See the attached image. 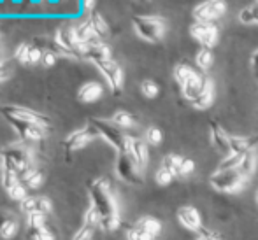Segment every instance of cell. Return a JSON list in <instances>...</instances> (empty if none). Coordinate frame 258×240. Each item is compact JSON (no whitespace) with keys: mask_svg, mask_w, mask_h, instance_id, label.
<instances>
[{"mask_svg":"<svg viewBox=\"0 0 258 240\" xmlns=\"http://www.w3.org/2000/svg\"><path fill=\"white\" fill-rule=\"evenodd\" d=\"M88 195H90V205H93L102 217L119 216L118 200L111 190V183L105 177H97L88 184Z\"/></svg>","mask_w":258,"mask_h":240,"instance_id":"1","label":"cell"},{"mask_svg":"<svg viewBox=\"0 0 258 240\" xmlns=\"http://www.w3.org/2000/svg\"><path fill=\"white\" fill-rule=\"evenodd\" d=\"M132 27L137 37L146 42H158L167 32V21L160 16H134Z\"/></svg>","mask_w":258,"mask_h":240,"instance_id":"2","label":"cell"},{"mask_svg":"<svg viewBox=\"0 0 258 240\" xmlns=\"http://www.w3.org/2000/svg\"><path fill=\"white\" fill-rule=\"evenodd\" d=\"M93 126H95L99 137L111 145L112 149H116L118 152H126L128 151V142H130V135L123 133L121 128L114 125L111 119H102V118H93L92 121Z\"/></svg>","mask_w":258,"mask_h":240,"instance_id":"3","label":"cell"},{"mask_svg":"<svg viewBox=\"0 0 258 240\" xmlns=\"http://www.w3.org/2000/svg\"><path fill=\"white\" fill-rule=\"evenodd\" d=\"M0 152H2V167H7V169L14 170L18 174L34 165V151L27 144L7 145Z\"/></svg>","mask_w":258,"mask_h":240,"instance_id":"4","label":"cell"},{"mask_svg":"<svg viewBox=\"0 0 258 240\" xmlns=\"http://www.w3.org/2000/svg\"><path fill=\"white\" fill-rule=\"evenodd\" d=\"M114 170H116V176L123 183L130 184V186H141V184H144V170L137 165V162L128 152H118Z\"/></svg>","mask_w":258,"mask_h":240,"instance_id":"5","label":"cell"},{"mask_svg":"<svg viewBox=\"0 0 258 240\" xmlns=\"http://www.w3.org/2000/svg\"><path fill=\"white\" fill-rule=\"evenodd\" d=\"M248 179L241 176L237 170H216L209 177V184L221 193H239L246 188Z\"/></svg>","mask_w":258,"mask_h":240,"instance_id":"6","label":"cell"},{"mask_svg":"<svg viewBox=\"0 0 258 240\" xmlns=\"http://www.w3.org/2000/svg\"><path fill=\"white\" fill-rule=\"evenodd\" d=\"M0 114L6 119H18V121L35 123V125H41V126H44V128L51 126L49 118H46L41 112L32 111V109L21 107V105H2V107H0Z\"/></svg>","mask_w":258,"mask_h":240,"instance_id":"7","label":"cell"},{"mask_svg":"<svg viewBox=\"0 0 258 240\" xmlns=\"http://www.w3.org/2000/svg\"><path fill=\"white\" fill-rule=\"evenodd\" d=\"M97 137H99V133H97L95 126H93L92 123H88L86 126H83V128H79V130H74V132L65 137L63 149H65V152H76V151H79V149L86 147V145L92 142L93 139H97Z\"/></svg>","mask_w":258,"mask_h":240,"instance_id":"8","label":"cell"},{"mask_svg":"<svg viewBox=\"0 0 258 240\" xmlns=\"http://www.w3.org/2000/svg\"><path fill=\"white\" fill-rule=\"evenodd\" d=\"M97 68H99L100 74L104 75L109 90H111L114 95H119L121 90H123V85H125V74H123V68L119 67L118 61H114L111 58V60L99 63L97 65Z\"/></svg>","mask_w":258,"mask_h":240,"instance_id":"9","label":"cell"},{"mask_svg":"<svg viewBox=\"0 0 258 240\" xmlns=\"http://www.w3.org/2000/svg\"><path fill=\"white\" fill-rule=\"evenodd\" d=\"M190 35L201 44V48L213 49L218 44L220 39V30L214 23H206V21H195L190 27Z\"/></svg>","mask_w":258,"mask_h":240,"instance_id":"10","label":"cell"},{"mask_svg":"<svg viewBox=\"0 0 258 240\" xmlns=\"http://www.w3.org/2000/svg\"><path fill=\"white\" fill-rule=\"evenodd\" d=\"M227 13V2L225 0H206L199 4L194 9L195 21H206V23H214Z\"/></svg>","mask_w":258,"mask_h":240,"instance_id":"11","label":"cell"},{"mask_svg":"<svg viewBox=\"0 0 258 240\" xmlns=\"http://www.w3.org/2000/svg\"><path fill=\"white\" fill-rule=\"evenodd\" d=\"M78 56L83 60L92 61L93 65H99L102 61L111 60V48L105 44L104 41H97V42H90V44H81L78 49Z\"/></svg>","mask_w":258,"mask_h":240,"instance_id":"12","label":"cell"},{"mask_svg":"<svg viewBox=\"0 0 258 240\" xmlns=\"http://www.w3.org/2000/svg\"><path fill=\"white\" fill-rule=\"evenodd\" d=\"M27 237L30 240H56L54 233L46 223V214H28Z\"/></svg>","mask_w":258,"mask_h":240,"instance_id":"13","label":"cell"},{"mask_svg":"<svg viewBox=\"0 0 258 240\" xmlns=\"http://www.w3.org/2000/svg\"><path fill=\"white\" fill-rule=\"evenodd\" d=\"M11 126L14 128V132L20 135V139L23 140H30V142H37L42 140L48 133V128L41 125H35V123H27V121H18V119H7Z\"/></svg>","mask_w":258,"mask_h":240,"instance_id":"14","label":"cell"},{"mask_svg":"<svg viewBox=\"0 0 258 240\" xmlns=\"http://www.w3.org/2000/svg\"><path fill=\"white\" fill-rule=\"evenodd\" d=\"M20 209L23 214H46L48 216L53 210V203L48 196H41V195H34V196H27L23 202L20 203Z\"/></svg>","mask_w":258,"mask_h":240,"instance_id":"15","label":"cell"},{"mask_svg":"<svg viewBox=\"0 0 258 240\" xmlns=\"http://www.w3.org/2000/svg\"><path fill=\"white\" fill-rule=\"evenodd\" d=\"M177 221L183 228L190 231H201L202 230V216L195 207L184 205L177 210Z\"/></svg>","mask_w":258,"mask_h":240,"instance_id":"16","label":"cell"},{"mask_svg":"<svg viewBox=\"0 0 258 240\" xmlns=\"http://www.w3.org/2000/svg\"><path fill=\"white\" fill-rule=\"evenodd\" d=\"M207 77H209V75H206L204 72H201V70L195 72V74L191 75V77L188 79L183 86H181V93H183V97L186 98L188 102H194L195 98L202 93V90H204Z\"/></svg>","mask_w":258,"mask_h":240,"instance_id":"17","label":"cell"},{"mask_svg":"<svg viewBox=\"0 0 258 240\" xmlns=\"http://www.w3.org/2000/svg\"><path fill=\"white\" fill-rule=\"evenodd\" d=\"M128 152L134 159L137 162V165L143 170H146L148 162H150V151H148V142L144 139H137V137H130L128 142Z\"/></svg>","mask_w":258,"mask_h":240,"instance_id":"18","label":"cell"},{"mask_svg":"<svg viewBox=\"0 0 258 240\" xmlns=\"http://www.w3.org/2000/svg\"><path fill=\"white\" fill-rule=\"evenodd\" d=\"M209 137H211V144L218 151L223 152V154H230V135L216 121L209 123Z\"/></svg>","mask_w":258,"mask_h":240,"instance_id":"19","label":"cell"},{"mask_svg":"<svg viewBox=\"0 0 258 240\" xmlns=\"http://www.w3.org/2000/svg\"><path fill=\"white\" fill-rule=\"evenodd\" d=\"M20 231V219L13 212L0 210V237L4 240L14 238Z\"/></svg>","mask_w":258,"mask_h":240,"instance_id":"20","label":"cell"},{"mask_svg":"<svg viewBox=\"0 0 258 240\" xmlns=\"http://www.w3.org/2000/svg\"><path fill=\"white\" fill-rule=\"evenodd\" d=\"M102 95H104V86L99 81H88L78 90V100L85 102V104L97 102Z\"/></svg>","mask_w":258,"mask_h":240,"instance_id":"21","label":"cell"},{"mask_svg":"<svg viewBox=\"0 0 258 240\" xmlns=\"http://www.w3.org/2000/svg\"><path fill=\"white\" fill-rule=\"evenodd\" d=\"M18 177H20V181L25 184V188H30V190H35V188H39L42 184V181H44V176H42V172L35 165H32V167H28V169L21 170V172L18 174Z\"/></svg>","mask_w":258,"mask_h":240,"instance_id":"22","label":"cell"},{"mask_svg":"<svg viewBox=\"0 0 258 240\" xmlns=\"http://www.w3.org/2000/svg\"><path fill=\"white\" fill-rule=\"evenodd\" d=\"M213 102H214V83L211 77H207L202 93L195 98L194 102H190V104L194 105L195 109H199V111H204V109H209L211 105H213Z\"/></svg>","mask_w":258,"mask_h":240,"instance_id":"23","label":"cell"},{"mask_svg":"<svg viewBox=\"0 0 258 240\" xmlns=\"http://www.w3.org/2000/svg\"><path fill=\"white\" fill-rule=\"evenodd\" d=\"M256 144H258V137L230 135V152H234V154H244V152L255 149Z\"/></svg>","mask_w":258,"mask_h":240,"instance_id":"24","label":"cell"},{"mask_svg":"<svg viewBox=\"0 0 258 240\" xmlns=\"http://www.w3.org/2000/svg\"><path fill=\"white\" fill-rule=\"evenodd\" d=\"M134 226H136L137 230L143 231V233H148V235L156 237V238H158V235L162 233V223H160V221L156 219V217H153V216L139 217V219L134 223Z\"/></svg>","mask_w":258,"mask_h":240,"instance_id":"25","label":"cell"},{"mask_svg":"<svg viewBox=\"0 0 258 240\" xmlns=\"http://www.w3.org/2000/svg\"><path fill=\"white\" fill-rule=\"evenodd\" d=\"M256 165H258V154H256L255 149H251V151H248V152L242 154V159L237 167V172L241 174L244 179H249V177L255 174Z\"/></svg>","mask_w":258,"mask_h":240,"instance_id":"26","label":"cell"},{"mask_svg":"<svg viewBox=\"0 0 258 240\" xmlns=\"http://www.w3.org/2000/svg\"><path fill=\"white\" fill-rule=\"evenodd\" d=\"M74 30H76V35H78V41L81 42V44H90V42L100 41V39L95 35V32H93V28L88 20L74 25Z\"/></svg>","mask_w":258,"mask_h":240,"instance_id":"27","label":"cell"},{"mask_svg":"<svg viewBox=\"0 0 258 240\" xmlns=\"http://www.w3.org/2000/svg\"><path fill=\"white\" fill-rule=\"evenodd\" d=\"M90 25H92L93 32H95V35L100 39V41H104V39L109 37V25L107 21L104 20V16L100 13H92L88 18Z\"/></svg>","mask_w":258,"mask_h":240,"instance_id":"28","label":"cell"},{"mask_svg":"<svg viewBox=\"0 0 258 240\" xmlns=\"http://www.w3.org/2000/svg\"><path fill=\"white\" fill-rule=\"evenodd\" d=\"M197 70H199V68L191 67L190 63H184V61H181V63H177L176 67H174V72H172L174 81H176L177 86L181 88V86H183L184 83H186Z\"/></svg>","mask_w":258,"mask_h":240,"instance_id":"29","label":"cell"},{"mask_svg":"<svg viewBox=\"0 0 258 240\" xmlns=\"http://www.w3.org/2000/svg\"><path fill=\"white\" fill-rule=\"evenodd\" d=\"M237 20L242 25H258V0L249 4V6L242 7L237 14Z\"/></svg>","mask_w":258,"mask_h":240,"instance_id":"30","label":"cell"},{"mask_svg":"<svg viewBox=\"0 0 258 240\" xmlns=\"http://www.w3.org/2000/svg\"><path fill=\"white\" fill-rule=\"evenodd\" d=\"M213 61H214V54L213 49L209 48H201L195 54V65L201 72H207L211 67H213Z\"/></svg>","mask_w":258,"mask_h":240,"instance_id":"31","label":"cell"},{"mask_svg":"<svg viewBox=\"0 0 258 240\" xmlns=\"http://www.w3.org/2000/svg\"><path fill=\"white\" fill-rule=\"evenodd\" d=\"M111 121L121 130L134 128V126H136V123H137L136 118H134V116L130 114V112H126V111H116L114 114H112Z\"/></svg>","mask_w":258,"mask_h":240,"instance_id":"32","label":"cell"},{"mask_svg":"<svg viewBox=\"0 0 258 240\" xmlns=\"http://www.w3.org/2000/svg\"><path fill=\"white\" fill-rule=\"evenodd\" d=\"M183 159H184V156H179V154H167V156H163L162 165H160V167H163V169L170 170V172H172L174 176L177 177L181 165H183Z\"/></svg>","mask_w":258,"mask_h":240,"instance_id":"33","label":"cell"},{"mask_svg":"<svg viewBox=\"0 0 258 240\" xmlns=\"http://www.w3.org/2000/svg\"><path fill=\"white\" fill-rule=\"evenodd\" d=\"M0 169H2V174H0V183H2L4 190L9 191L14 184L20 183V177H18V172L7 169V167H0Z\"/></svg>","mask_w":258,"mask_h":240,"instance_id":"34","label":"cell"},{"mask_svg":"<svg viewBox=\"0 0 258 240\" xmlns=\"http://www.w3.org/2000/svg\"><path fill=\"white\" fill-rule=\"evenodd\" d=\"M241 159H242V154H234V152H230V154L225 156V159L220 163L218 170H237Z\"/></svg>","mask_w":258,"mask_h":240,"instance_id":"35","label":"cell"},{"mask_svg":"<svg viewBox=\"0 0 258 240\" xmlns=\"http://www.w3.org/2000/svg\"><path fill=\"white\" fill-rule=\"evenodd\" d=\"M162 132H160V128H156V126H150V128H146V132H144V140L148 142V145H158L162 144Z\"/></svg>","mask_w":258,"mask_h":240,"instance_id":"36","label":"cell"},{"mask_svg":"<svg viewBox=\"0 0 258 240\" xmlns=\"http://www.w3.org/2000/svg\"><path fill=\"white\" fill-rule=\"evenodd\" d=\"M6 193L11 196V200H14V202H20V203L28 196L27 195V188H25V184L21 183V181L18 184H14V186L11 188L9 191H6Z\"/></svg>","mask_w":258,"mask_h":240,"instance_id":"37","label":"cell"},{"mask_svg":"<svg viewBox=\"0 0 258 240\" xmlns=\"http://www.w3.org/2000/svg\"><path fill=\"white\" fill-rule=\"evenodd\" d=\"M121 224V217L119 216H111V217H102L100 219L99 228L104 231H116Z\"/></svg>","mask_w":258,"mask_h":240,"instance_id":"38","label":"cell"},{"mask_svg":"<svg viewBox=\"0 0 258 240\" xmlns=\"http://www.w3.org/2000/svg\"><path fill=\"white\" fill-rule=\"evenodd\" d=\"M141 93H143L146 98H155V97H158L160 88H158V85H156L155 81L146 79V81L141 83Z\"/></svg>","mask_w":258,"mask_h":240,"instance_id":"39","label":"cell"},{"mask_svg":"<svg viewBox=\"0 0 258 240\" xmlns=\"http://www.w3.org/2000/svg\"><path fill=\"white\" fill-rule=\"evenodd\" d=\"M83 224H88V226H93V228H97L100 224V214H99V210H97L93 205H90L88 209H86L85 221H83Z\"/></svg>","mask_w":258,"mask_h":240,"instance_id":"40","label":"cell"},{"mask_svg":"<svg viewBox=\"0 0 258 240\" xmlns=\"http://www.w3.org/2000/svg\"><path fill=\"white\" fill-rule=\"evenodd\" d=\"M174 177H176V176H174L170 170L163 169V167H160V169L156 170V174H155V181H156V184H160V186H167V184H170Z\"/></svg>","mask_w":258,"mask_h":240,"instance_id":"41","label":"cell"},{"mask_svg":"<svg viewBox=\"0 0 258 240\" xmlns=\"http://www.w3.org/2000/svg\"><path fill=\"white\" fill-rule=\"evenodd\" d=\"M30 44H20L14 51V60L20 61L23 65H28V58H30Z\"/></svg>","mask_w":258,"mask_h":240,"instance_id":"42","label":"cell"},{"mask_svg":"<svg viewBox=\"0 0 258 240\" xmlns=\"http://www.w3.org/2000/svg\"><path fill=\"white\" fill-rule=\"evenodd\" d=\"M126 240H156V237H151V235H148V233H143V231L137 230V228L132 224V226L126 230Z\"/></svg>","mask_w":258,"mask_h":240,"instance_id":"43","label":"cell"},{"mask_svg":"<svg viewBox=\"0 0 258 240\" xmlns=\"http://www.w3.org/2000/svg\"><path fill=\"white\" fill-rule=\"evenodd\" d=\"M93 226H88V224H83L74 235H72V240H92L93 237Z\"/></svg>","mask_w":258,"mask_h":240,"instance_id":"44","label":"cell"},{"mask_svg":"<svg viewBox=\"0 0 258 240\" xmlns=\"http://www.w3.org/2000/svg\"><path fill=\"white\" fill-rule=\"evenodd\" d=\"M42 56H44V51L39 46H32L30 48V58H28V65H37L39 61H42Z\"/></svg>","mask_w":258,"mask_h":240,"instance_id":"45","label":"cell"},{"mask_svg":"<svg viewBox=\"0 0 258 240\" xmlns=\"http://www.w3.org/2000/svg\"><path fill=\"white\" fill-rule=\"evenodd\" d=\"M194 170H195L194 159L184 158L183 159V165H181V169H179V174H177V177H188L190 174H194Z\"/></svg>","mask_w":258,"mask_h":240,"instance_id":"46","label":"cell"},{"mask_svg":"<svg viewBox=\"0 0 258 240\" xmlns=\"http://www.w3.org/2000/svg\"><path fill=\"white\" fill-rule=\"evenodd\" d=\"M11 75H13V65L7 63V61H4V63L0 65V83L7 81Z\"/></svg>","mask_w":258,"mask_h":240,"instance_id":"47","label":"cell"},{"mask_svg":"<svg viewBox=\"0 0 258 240\" xmlns=\"http://www.w3.org/2000/svg\"><path fill=\"white\" fill-rule=\"evenodd\" d=\"M42 63H44V67H53V65L56 63V53H53V51H44Z\"/></svg>","mask_w":258,"mask_h":240,"instance_id":"48","label":"cell"},{"mask_svg":"<svg viewBox=\"0 0 258 240\" xmlns=\"http://www.w3.org/2000/svg\"><path fill=\"white\" fill-rule=\"evenodd\" d=\"M202 230H204V228H202ZM197 240H221V235L214 233V231H202V235Z\"/></svg>","mask_w":258,"mask_h":240,"instance_id":"49","label":"cell"},{"mask_svg":"<svg viewBox=\"0 0 258 240\" xmlns=\"http://www.w3.org/2000/svg\"><path fill=\"white\" fill-rule=\"evenodd\" d=\"M251 70H253V75L258 79V48L253 51V54H251Z\"/></svg>","mask_w":258,"mask_h":240,"instance_id":"50","label":"cell"},{"mask_svg":"<svg viewBox=\"0 0 258 240\" xmlns=\"http://www.w3.org/2000/svg\"><path fill=\"white\" fill-rule=\"evenodd\" d=\"M95 6H97V0H83V9L88 14L95 13Z\"/></svg>","mask_w":258,"mask_h":240,"instance_id":"51","label":"cell"},{"mask_svg":"<svg viewBox=\"0 0 258 240\" xmlns=\"http://www.w3.org/2000/svg\"><path fill=\"white\" fill-rule=\"evenodd\" d=\"M0 167H2V152H0Z\"/></svg>","mask_w":258,"mask_h":240,"instance_id":"52","label":"cell"},{"mask_svg":"<svg viewBox=\"0 0 258 240\" xmlns=\"http://www.w3.org/2000/svg\"><path fill=\"white\" fill-rule=\"evenodd\" d=\"M255 198H256V205H258V191H256V196H255Z\"/></svg>","mask_w":258,"mask_h":240,"instance_id":"53","label":"cell"},{"mask_svg":"<svg viewBox=\"0 0 258 240\" xmlns=\"http://www.w3.org/2000/svg\"><path fill=\"white\" fill-rule=\"evenodd\" d=\"M139 2H150V0H139Z\"/></svg>","mask_w":258,"mask_h":240,"instance_id":"54","label":"cell"},{"mask_svg":"<svg viewBox=\"0 0 258 240\" xmlns=\"http://www.w3.org/2000/svg\"><path fill=\"white\" fill-rule=\"evenodd\" d=\"M48 2H58V0H48Z\"/></svg>","mask_w":258,"mask_h":240,"instance_id":"55","label":"cell"}]
</instances>
